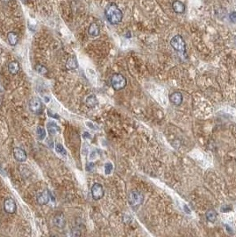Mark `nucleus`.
I'll use <instances>...</instances> for the list:
<instances>
[{"label": "nucleus", "mask_w": 236, "mask_h": 237, "mask_svg": "<svg viewBox=\"0 0 236 237\" xmlns=\"http://www.w3.org/2000/svg\"><path fill=\"white\" fill-rule=\"evenodd\" d=\"M206 218L210 223H215L217 221V219H218V213L215 210L210 209L206 212Z\"/></svg>", "instance_id": "obj_17"}, {"label": "nucleus", "mask_w": 236, "mask_h": 237, "mask_svg": "<svg viewBox=\"0 0 236 237\" xmlns=\"http://www.w3.org/2000/svg\"><path fill=\"white\" fill-rule=\"evenodd\" d=\"M48 115L50 116V117H53V118H57L59 119L60 118V117H59V115H57V114H53L51 110H48Z\"/></svg>", "instance_id": "obj_26"}, {"label": "nucleus", "mask_w": 236, "mask_h": 237, "mask_svg": "<svg viewBox=\"0 0 236 237\" xmlns=\"http://www.w3.org/2000/svg\"><path fill=\"white\" fill-rule=\"evenodd\" d=\"M53 221L56 228L62 229L66 227V218L62 212H57L53 217Z\"/></svg>", "instance_id": "obj_8"}, {"label": "nucleus", "mask_w": 236, "mask_h": 237, "mask_svg": "<svg viewBox=\"0 0 236 237\" xmlns=\"http://www.w3.org/2000/svg\"><path fill=\"white\" fill-rule=\"evenodd\" d=\"M171 46L180 55L186 56V43L180 35H176L171 40Z\"/></svg>", "instance_id": "obj_3"}, {"label": "nucleus", "mask_w": 236, "mask_h": 237, "mask_svg": "<svg viewBox=\"0 0 236 237\" xmlns=\"http://www.w3.org/2000/svg\"><path fill=\"white\" fill-rule=\"evenodd\" d=\"M8 70L12 75H16L20 71V64L18 61H11L8 65Z\"/></svg>", "instance_id": "obj_16"}, {"label": "nucleus", "mask_w": 236, "mask_h": 237, "mask_svg": "<svg viewBox=\"0 0 236 237\" xmlns=\"http://www.w3.org/2000/svg\"><path fill=\"white\" fill-rule=\"evenodd\" d=\"M170 101L175 106H179L183 102V95L179 91H174L170 95Z\"/></svg>", "instance_id": "obj_11"}, {"label": "nucleus", "mask_w": 236, "mask_h": 237, "mask_svg": "<svg viewBox=\"0 0 236 237\" xmlns=\"http://www.w3.org/2000/svg\"><path fill=\"white\" fill-rule=\"evenodd\" d=\"M3 2H9L10 0H2Z\"/></svg>", "instance_id": "obj_29"}, {"label": "nucleus", "mask_w": 236, "mask_h": 237, "mask_svg": "<svg viewBox=\"0 0 236 237\" xmlns=\"http://www.w3.org/2000/svg\"><path fill=\"white\" fill-rule=\"evenodd\" d=\"M98 104H99V101L97 100L96 96H94V95L88 96V97L86 98V100H85V105H86L88 108H90V109L95 108Z\"/></svg>", "instance_id": "obj_15"}, {"label": "nucleus", "mask_w": 236, "mask_h": 237, "mask_svg": "<svg viewBox=\"0 0 236 237\" xmlns=\"http://www.w3.org/2000/svg\"><path fill=\"white\" fill-rule=\"evenodd\" d=\"M111 86L115 91H121L127 85V80L122 74L116 73L111 76Z\"/></svg>", "instance_id": "obj_2"}, {"label": "nucleus", "mask_w": 236, "mask_h": 237, "mask_svg": "<svg viewBox=\"0 0 236 237\" xmlns=\"http://www.w3.org/2000/svg\"><path fill=\"white\" fill-rule=\"evenodd\" d=\"M91 192L93 200L99 201L104 196V188L100 183H94L91 187Z\"/></svg>", "instance_id": "obj_6"}, {"label": "nucleus", "mask_w": 236, "mask_h": 237, "mask_svg": "<svg viewBox=\"0 0 236 237\" xmlns=\"http://www.w3.org/2000/svg\"><path fill=\"white\" fill-rule=\"evenodd\" d=\"M35 70H36L37 73L39 75H46L48 73V69H46V67L44 65H41V64H37L35 67Z\"/></svg>", "instance_id": "obj_20"}, {"label": "nucleus", "mask_w": 236, "mask_h": 237, "mask_svg": "<svg viewBox=\"0 0 236 237\" xmlns=\"http://www.w3.org/2000/svg\"><path fill=\"white\" fill-rule=\"evenodd\" d=\"M4 209H5V211L6 213H9V214L15 213L17 206H16V203H15L14 200L12 199V198H6L5 200V202H4Z\"/></svg>", "instance_id": "obj_9"}, {"label": "nucleus", "mask_w": 236, "mask_h": 237, "mask_svg": "<svg viewBox=\"0 0 236 237\" xmlns=\"http://www.w3.org/2000/svg\"><path fill=\"white\" fill-rule=\"evenodd\" d=\"M143 201H144V196L139 191L132 190V191H131L129 193L128 202H129V204L132 208H137L139 205H141Z\"/></svg>", "instance_id": "obj_4"}, {"label": "nucleus", "mask_w": 236, "mask_h": 237, "mask_svg": "<svg viewBox=\"0 0 236 237\" xmlns=\"http://www.w3.org/2000/svg\"><path fill=\"white\" fill-rule=\"evenodd\" d=\"M21 2H23V3H27L28 2V0H20Z\"/></svg>", "instance_id": "obj_28"}, {"label": "nucleus", "mask_w": 236, "mask_h": 237, "mask_svg": "<svg viewBox=\"0 0 236 237\" xmlns=\"http://www.w3.org/2000/svg\"><path fill=\"white\" fill-rule=\"evenodd\" d=\"M28 108L29 110L36 114V115H40L43 113V104H42V100H40L37 97H34L28 102Z\"/></svg>", "instance_id": "obj_5"}, {"label": "nucleus", "mask_w": 236, "mask_h": 237, "mask_svg": "<svg viewBox=\"0 0 236 237\" xmlns=\"http://www.w3.org/2000/svg\"><path fill=\"white\" fill-rule=\"evenodd\" d=\"M81 232L78 228H73L72 233H71V235L72 236H81Z\"/></svg>", "instance_id": "obj_24"}, {"label": "nucleus", "mask_w": 236, "mask_h": 237, "mask_svg": "<svg viewBox=\"0 0 236 237\" xmlns=\"http://www.w3.org/2000/svg\"><path fill=\"white\" fill-rule=\"evenodd\" d=\"M47 129H48V131L51 135H55L60 131V128L58 127L57 124L53 122H49L47 124Z\"/></svg>", "instance_id": "obj_19"}, {"label": "nucleus", "mask_w": 236, "mask_h": 237, "mask_svg": "<svg viewBox=\"0 0 236 237\" xmlns=\"http://www.w3.org/2000/svg\"><path fill=\"white\" fill-rule=\"evenodd\" d=\"M55 150H56V152H57V153H59L60 155H67L66 149H65V148L63 147V146H62L61 144H60V143H57V144L55 145Z\"/></svg>", "instance_id": "obj_22"}, {"label": "nucleus", "mask_w": 236, "mask_h": 237, "mask_svg": "<svg viewBox=\"0 0 236 237\" xmlns=\"http://www.w3.org/2000/svg\"><path fill=\"white\" fill-rule=\"evenodd\" d=\"M229 18L231 20V21H233V22H236V12H233V13H230V15H229Z\"/></svg>", "instance_id": "obj_25"}, {"label": "nucleus", "mask_w": 236, "mask_h": 237, "mask_svg": "<svg viewBox=\"0 0 236 237\" xmlns=\"http://www.w3.org/2000/svg\"><path fill=\"white\" fill-rule=\"evenodd\" d=\"M1 105H2V98L0 97V107H1Z\"/></svg>", "instance_id": "obj_27"}, {"label": "nucleus", "mask_w": 236, "mask_h": 237, "mask_svg": "<svg viewBox=\"0 0 236 237\" xmlns=\"http://www.w3.org/2000/svg\"><path fill=\"white\" fill-rule=\"evenodd\" d=\"M172 9L176 13H183L185 12V5L179 0H175L172 3Z\"/></svg>", "instance_id": "obj_13"}, {"label": "nucleus", "mask_w": 236, "mask_h": 237, "mask_svg": "<svg viewBox=\"0 0 236 237\" xmlns=\"http://www.w3.org/2000/svg\"><path fill=\"white\" fill-rule=\"evenodd\" d=\"M88 33L91 37H98L100 35V26L96 22H92L88 28Z\"/></svg>", "instance_id": "obj_14"}, {"label": "nucleus", "mask_w": 236, "mask_h": 237, "mask_svg": "<svg viewBox=\"0 0 236 237\" xmlns=\"http://www.w3.org/2000/svg\"><path fill=\"white\" fill-rule=\"evenodd\" d=\"M113 171V164L111 163H107L105 164V173L106 174H110Z\"/></svg>", "instance_id": "obj_23"}, {"label": "nucleus", "mask_w": 236, "mask_h": 237, "mask_svg": "<svg viewBox=\"0 0 236 237\" xmlns=\"http://www.w3.org/2000/svg\"><path fill=\"white\" fill-rule=\"evenodd\" d=\"M36 135H37L38 139H40V140L44 139L46 136V131H45V129L42 126H38V127L36 128Z\"/></svg>", "instance_id": "obj_21"}, {"label": "nucleus", "mask_w": 236, "mask_h": 237, "mask_svg": "<svg viewBox=\"0 0 236 237\" xmlns=\"http://www.w3.org/2000/svg\"><path fill=\"white\" fill-rule=\"evenodd\" d=\"M13 156L15 160L20 163H23L27 160L28 155L25 150H23L20 147H14L13 148Z\"/></svg>", "instance_id": "obj_10"}, {"label": "nucleus", "mask_w": 236, "mask_h": 237, "mask_svg": "<svg viewBox=\"0 0 236 237\" xmlns=\"http://www.w3.org/2000/svg\"><path fill=\"white\" fill-rule=\"evenodd\" d=\"M105 15L109 22L113 25L118 24L122 21L123 13L116 5L110 4L105 10Z\"/></svg>", "instance_id": "obj_1"}, {"label": "nucleus", "mask_w": 236, "mask_h": 237, "mask_svg": "<svg viewBox=\"0 0 236 237\" xmlns=\"http://www.w3.org/2000/svg\"><path fill=\"white\" fill-rule=\"evenodd\" d=\"M66 68L68 70H73L78 68V61L76 58V56H71L69 57L67 61H66Z\"/></svg>", "instance_id": "obj_12"}, {"label": "nucleus", "mask_w": 236, "mask_h": 237, "mask_svg": "<svg viewBox=\"0 0 236 237\" xmlns=\"http://www.w3.org/2000/svg\"><path fill=\"white\" fill-rule=\"evenodd\" d=\"M7 40H8V42H9V44L11 46H16L17 43H18V36H17V34L15 32H13V31L9 32L7 34Z\"/></svg>", "instance_id": "obj_18"}, {"label": "nucleus", "mask_w": 236, "mask_h": 237, "mask_svg": "<svg viewBox=\"0 0 236 237\" xmlns=\"http://www.w3.org/2000/svg\"><path fill=\"white\" fill-rule=\"evenodd\" d=\"M50 192L45 189L36 194V202L39 205H46L50 202Z\"/></svg>", "instance_id": "obj_7"}]
</instances>
